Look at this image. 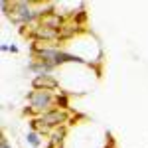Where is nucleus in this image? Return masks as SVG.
<instances>
[{
    "label": "nucleus",
    "mask_w": 148,
    "mask_h": 148,
    "mask_svg": "<svg viewBox=\"0 0 148 148\" xmlns=\"http://www.w3.org/2000/svg\"><path fill=\"white\" fill-rule=\"evenodd\" d=\"M28 103L30 107L24 111V113H32V114H44L51 109H56V93L53 91H34L28 93Z\"/></svg>",
    "instance_id": "1"
},
{
    "label": "nucleus",
    "mask_w": 148,
    "mask_h": 148,
    "mask_svg": "<svg viewBox=\"0 0 148 148\" xmlns=\"http://www.w3.org/2000/svg\"><path fill=\"white\" fill-rule=\"evenodd\" d=\"M32 87L38 91H56L59 89V79L56 75H36L32 79Z\"/></svg>",
    "instance_id": "2"
},
{
    "label": "nucleus",
    "mask_w": 148,
    "mask_h": 148,
    "mask_svg": "<svg viewBox=\"0 0 148 148\" xmlns=\"http://www.w3.org/2000/svg\"><path fill=\"white\" fill-rule=\"evenodd\" d=\"M26 69L32 71L34 77H36V75H53V71H56L57 67L51 65V63H47V61H42V59H36L34 57V61H30V63L26 65Z\"/></svg>",
    "instance_id": "3"
},
{
    "label": "nucleus",
    "mask_w": 148,
    "mask_h": 148,
    "mask_svg": "<svg viewBox=\"0 0 148 148\" xmlns=\"http://www.w3.org/2000/svg\"><path fill=\"white\" fill-rule=\"evenodd\" d=\"M26 142H28L32 148H40V146H42L40 132H36V130H28V132H26Z\"/></svg>",
    "instance_id": "4"
},
{
    "label": "nucleus",
    "mask_w": 148,
    "mask_h": 148,
    "mask_svg": "<svg viewBox=\"0 0 148 148\" xmlns=\"http://www.w3.org/2000/svg\"><path fill=\"white\" fill-rule=\"evenodd\" d=\"M85 20H87V12H85V8H81L77 14L73 12V22H75V24H83Z\"/></svg>",
    "instance_id": "5"
},
{
    "label": "nucleus",
    "mask_w": 148,
    "mask_h": 148,
    "mask_svg": "<svg viewBox=\"0 0 148 148\" xmlns=\"http://www.w3.org/2000/svg\"><path fill=\"white\" fill-rule=\"evenodd\" d=\"M0 49H2V53H10V46H8V44H2Z\"/></svg>",
    "instance_id": "6"
},
{
    "label": "nucleus",
    "mask_w": 148,
    "mask_h": 148,
    "mask_svg": "<svg viewBox=\"0 0 148 148\" xmlns=\"http://www.w3.org/2000/svg\"><path fill=\"white\" fill-rule=\"evenodd\" d=\"M0 148H12V146L8 144V140H6V138H2V140H0Z\"/></svg>",
    "instance_id": "7"
},
{
    "label": "nucleus",
    "mask_w": 148,
    "mask_h": 148,
    "mask_svg": "<svg viewBox=\"0 0 148 148\" xmlns=\"http://www.w3.org/2000/svg\"><path fill=\"white\" fill-rule=\"evenodd\" d=\"M18 51H20V47L16 46V44H12L10 46V53H18Z\"/></svg>",
    "instance_id": "8"
}]
</instances>
